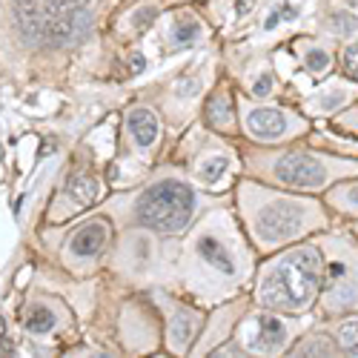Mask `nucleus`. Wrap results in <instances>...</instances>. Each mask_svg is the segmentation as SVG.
I'll return each mask as SVG.
<instances>
[{
  "label": "nucleus",
  "instance_id": "f257e3e1",
  "mask_svg": "<svg viewBox=\"0 0 358 358\" xmlns=\"http://www.w3.org/2000/svg\"><path fill=\"white\" fill-rule=\"evenodd\" d=\"M15 23L35 46H72L92 29V0H15Z\"/></svg>",
  "mask_w": 358,
  "mask_h": 358
},
{
  "label": "nucleus",
  "instance_id": "f03ea898",
  "mask_svg": "<svg viewBox=\"0 0 358 358\" xmlns=\"http://www.w3.org/2000/svg\"><path fill=\"white\" fill-rule=\"evenodd\" d=\"M321 258L313 247H298L287 252L266 275L261 287V301L281 313L304 310L321 287Z\"/></svg>",
  "mask_w": 358,
  "mask_h": 358
},
{
  "label": "nucleus",
  "instance_id": "7ed1b4c3",
  "mask_svg": "<svg viewBox=\"0 0 358 358\" xmlns=\"http://www.w3.org/2000/svg\"><path fill=\"white\" fill-rule=\"evenodd\" d=\"M195 210V192L181 181H161L152 184L138 198V224L158 229V232H175L184 229Z\"/></svg>",
  "mask_w": 358,
  "mask_h": 358
},
{
  "label": "nucleus",
  "instance_id": "20e7f679",
  "mask_svg": "<svg viewBox=\"0 0 358 358\" xmlns=\"http://www.w3.org/2000/svg\"><path fill=\"white\" fill-rule=\"evenodd\" d=\"M304 227V210L295 201H275L258 215V229L266 241H284Z\"/></svg>",
  "mask_w": 358,
  "mask_h": 358
},
{
  "label": "nucleus",
  "instance_id": "39448f33",
  "mask_svg": "<svg viewBox=\"0 0 358 358\" xmlns=\"http://www.w3.org/2000/svg\"><path fill=\"white\" fill-rule=\"evenodd\" d=\"M275 175L281 178L284 184H289V187H321L324 178H327L324 166H321L315 158L304 155V152H289V155H284V158L275 164Z\"/></svg>",
  "mask_w": 358,
  "mask_h": 358
},
{
  "label": "nucleus",
  "instance_id": "423d86ee",
  "mask_svg": "<svg viewBox=\"0 0 358 358\" xmlns=\"http://www.w3.org/2000/svg\"><path fill=\"white\" fill-rule=\"evenodd\" d=\"M106 235H109L106 221H92V224L80 227L75 232V238H72V252L75 255H83V258L98 255L103 250V244H106Z\"/></svg>",
  "mask_w": 358,
  "mask_h": 358
},
{
  "label": "nucleus",
  "instance_id": "0eeeda50",
  "mask_svg": "<svg viewBox=\"0 0 358 358\" xmlns=\"http://www.w3.org/2000/svg\"><path fill=\"white\" fill-rule=\"evenodd\" d=\"M255 324H258V330H255V338H252V350H258V352L281 350V344L287 338V327L275 315H261V318H255Z\"/></svg>",
  "mask_w": 358,
  "mask_h": 358
},
{
  "label": "nucleus",
  "instance_id": "6e6552de",
  "mask_svg": "<svg viewBox=\"0 0 358 358\" xmlns=\"http://www.w3.org/2000/svg\"><path fill=\"white\" fill-rule=\"evenodd\" d=\"M127 127H129L138 146H152L155 138H158V117H155L152 109H146V106H138V109L129 112Z\"/></svg>",
  "mask_w": 358,
  "mask_h": 358
},
{
  "label": "nucleus",
  "instance_id": "1a4fd4ad",
  "mask_svg": "<svg viewBox=\"0 0 358 358\" xmlns=\"http://www.w3.org/2000/svg\"><path fill=\"white\" fill-rule=\"evenodd\" d=\"M250 129L258 138H275L287 129V121L278 109H255L250 112Z\"/></svg>",
  "mask_w": 358,
  "mask_h": 358
},
{
  "label": "nucleus",
  "instance_id": "9d476101",
  "mask_svg": "<svg viewBox=\"0 0 358 358\" xmlns=\"http://www.w3.org/2000/svg\"><path fill=\"white\" fill-rule=\"evenodd\" d=\"M198 252H201V258H206L213 266H218L221 273H235V264H232V258H229V252L224 250V244L221 241H215V238H201L198 241Z\"/></svg>",
  "mask_w": 358,
  "mask_h": 358
},
{
  "label": "nucleus",
  "instance_id": "9b49d317",
  "mask_svg": "<svg viewBox=\"0 0 358 358\" xmlns=\"http://www.w3.org/2000/svg\"><path fill=\"white\" fill-rule=\"evenodd\" d=\"M195 327H198L195 313H189V310H178L175 318H172V344H175L178 350L189 347V341H192V336H195Z\"/></svg>",
  "mask_w": 358,
  "mask_h": 358
},
{
  "label": "nucleus",
  "instance_id": "f8f14e48",
  "mask_svg": "<svg viewBox=\"0 0 358 358\" xmlns=\"http://www.w3.org/2000/svg\"><path fill=\"white\" fill-rule=\"evenodd\" d=\"M206 117L215 129H232V98L229 95H215L206 103Z\"/></svg>",
  "mask_w": 358,
  "mask_h": 358
},
{
  "label": "nucleus",
  "instance_id": "ddd939ff",
  "mask_svg": "<svg viewBox=\"0 0 358 358\" xmlns=\"http://www.w3.org/2000/svg\"><path fill=\"white\" fill-rule=\"evenodd\" d=\"M23 324H26V330H29V333H35V336H46V333L52 330V327H55V315H52L46 307L35 304V307H29V310H26Z\"/></svg>",
  "mask_w": 358,
  "mask_h": 358
},
{
  "label": "nucleus",
  "instance_id": "4468645a",
  "mask_svg": "<svg viewBox=\"0 0 358 358\" xmlns=\"http://www.w3.org/2000/svg\"><path fill=\"white\" fill-rule=\"evenodd\" d=\"M198 38H201L198 20H192V17L175 20V29H172V43H175V46H192Z\"/></svg>",
  "mask_w": 358,
  "mask_h": 358
},
{
  "label": "nucleus",
  "instance_id": "2eb2a0df",
  "mask_svg": "<svg viewBox=\"0 0 358 358\" xmlns=\"http://www.w3.org/2000/svg\"><path fill=\"white\" fill-rule=\"evenodd\" d=\"M336 341L327 336H313L295 347V355H336Z\"/></svg>",
  "mask_w": 358,
  "mask_h": 358
},
{
  "label": "nucleus",
  "instance_id": "dca6fc26",
  "mask_svg": "<svg viewBox=\"0 0 358 358\" xmlns=\"http://www.w3.org/2000/svg\"><path fill=\"white\" fill-rule=\"evenodd\" d=\"M69 192H72L80 203H92V201L98 198V184H95L89 175H78V178H72Z\"/></svg>",
  "mask_w": 358,
  "mask_h": 358
},
{
  "label": "nucleus",
  "instance_id": "f3484780",
  "mask_svg": "<svg viewBox=\"0 0 358 358\" xmlns=\"http://www.w3.org/2000/svg\"><path fill=\"white\" fill-rule=\"evenodd\" d=\"M338 344L347 355H358V321H347L338 330Z\"/></svg>",
  "mask_w": 358,
  "mask_h": 358
},
{
  "label": "nucleus",
  "instance_id": "a211bd4d",
  "mask_svg": "<svg viewBox=\"0 0 358 358\" xmlns=\"http://www.w3.org/2000/svg\"><path fill=\"white\" fill-rule=\"evenodd\" d=\"M330 26L336 29L338 35H350V32H355L358 29V17L352 15V12H333V17H330Z\"/></svg>",
  "mask_w": 358,
  "mask_h": 358
},
{
  "label": "nucleus",
  "instance_id": "6ab92c4d",
  "mask_svg": "<svg viewBox=\"0 0 358 358\" xmlns=\"http://www.w3.org/2000/svg\"><path fill=\"white\" fill-rule=\"evenodd\" d=\"M224 169H227V158H213V161H206V164H203L201 178H203L206 184H215L218 178L224 175Z\"/></svg>",
  "mask_w": 358,
  "mask_h": 358
},
{
  "label": "nucleus",
  "instance_id": "aec40b11",
  "mask_svg": "<svg viewBox=\"0 0 358 358\" xmlns=\"http://www.w3.org/2000/svg\"><path fill=\"white\" fill-rule=\"evenodd\" d=\"M307 66L313 72H327V66H330V55H327L324 49H310L307 52Z\"/></svg>",
  "mask_w": 358,
  "mask_h": 358
},
{
  "label": "nucleus",
  "instance_id": "412c9836",
  "mask_svg": "<svg viewBox=\"0 0 358 358\" xmlns=\"http://www.w3.org/2000/svg\"><path fill=\"white\" fill-rule=\"evenodd\" d=\"M341 64H344V72H347L352 80H358V43H352L350 49H344Z\"/></svg>",
  "mask_w": 358,
  "mask_h": 358
},
{
  "label": "nucleus",
  "instance_id": "4be33fe9",
  "mask_svg": "<svg viewBox=\"0 0 358 358\" xmlns=\"http://www.w3.org/2000/svg\"><path fill=\"white\" fill-rule=\"evenodd\" d=\"M273 89V75H261L258 80H255V86H252V92L258 95V98H264L266 92Z\"/></svg>",
  "mask_w": 358,
  "mask_h": 358
},
{
  "label": "nucleus",
  "instance_id": "5701e85b",
  "mask_svg": "<svg viewBox=\"0 0 358 358\" xmlns=\"http://www.w3.org/2000/svg\"><path fill=\"white\" fill-rule=\"evenodd\" d=\"M152 17H155V9H143L141 15H135V26H138V29H146Z\"/></svg>",
  "mask_w": 358,
  "mask_h": 358
},
{
  "label": "nucleus",
  "instance_id": "b1692460",
  "mask_svg": "<svg viewBox=\"0 0 358 358\" xmlns=\"http://www.w3.org/2000/svg\"><path fill=\"white\" fill-rule=\"evenodd\" d=\"M235 6H238V15H247V12L252 9V0H238Z\"/></svg>",
  "mask_w": 358,
  "mask_h": 358
},
{
  "label": "nucleus",
  "instance_id": "393cba45",
  "mask_svg": "<svg viewBox=\"0 0 358 358\" xmlns=\"http://www.w3.org/2000/svg\"><path fill=\"white\" fill-rule=\"evenodd\" d=\"M278 20H281V12H273L270 17H266V29H275V26H278Z\"/></svg>",
  "mask_w": 358,
  "mask_h": 358
},
{
  "label": "nucleus",
  "instance_id": "a878e982",
  "mask_svg": "<svg viewBox=\"0 0 358 358\" xmlns=\"http://www.w3.org/2000/svg\"><path fill=\"white\" fill-rule=\"evenodd\" d=\"M143 66H146V61H143L141 55H135V57H132V69H138V72H141Z\"/></svg>",
  "mask_w": 358,
  "mask_h": 358
},
{
  "label": "nucleus",
  "instance_id": "bb28decb",
  "mask_svg": "<svg viewBox=\"0 0 358 358\" xmlns=\"http://www.w3.org/2000/svg\"><path fill=\"white\" fill-rule=\"evenodd\" d=\"M338 101H341V95H330V101H327V103H324V106H327V109H330V106H336V103H338Z\"/></svg>",
  "mask_w": 358,
  "mask_h": 358
},
{
  "label": "nucleus",
  "instance_id": "cd10ccee",
  "mask_svg": "<svg viewBox=\"0 0 358 358\" xmlns=\"http://www.w3.org/2000/svg\"><path fill=\"white\" fill-rule=\"evenodd\" d=\"M6 333V324H3V318H0V336H3Z\"/></svg>",
  "mask_w": 358,
  "mask_h": 358
},
{
  "label": "nucleus",
  "instance_id": "c85d7f7f",
  "mask_svg": "<svg viewBox=\"0 0 358 358\" xmlns=\"http://www.w3.org/2000/svg\"><path fill=\"white\" fill-rule=\"evenodd\" d=\"M350 201H352V203H358V189H355V192L350 195Z\"/></svg>",
  "mask_w": 358,
  "mask_h": 358
}]
</instances>
